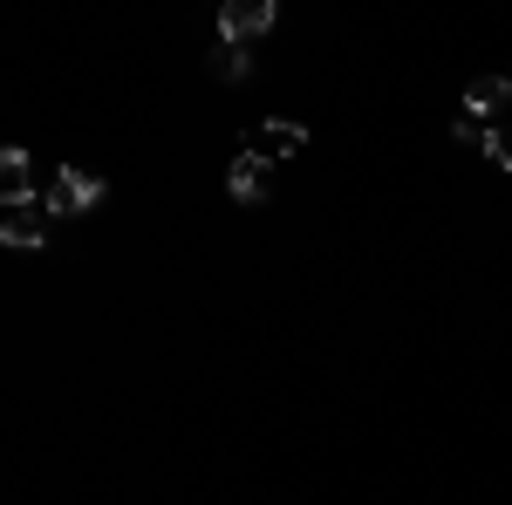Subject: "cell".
<instances>
[{
    "instance_id": "cell-1",
    "label": "cell",
    "mask_w": 512,
    "mask_h": 505,
    "mask_svg": "<svg viewBox=\"0 0 512 505\" xmlns=\"http://www.w3.org/2000/svg\"><path fill=\"white\" fill-rule=\"evenodd\" d=\"M103 198H110L103 178H89V171H76V164H62V171L48 178V198H41V205H48V219H82V212H96Z\"/></svg>"
},
{
    "instance_id": "cell-2",
    "label": "cell",
    "mask_w": 512,
    "mask_h": 505,
    "mask_svg": "<svg viewBox=\"0 0 512 505\" xmlns=\"http://www.w3.org/2000/svg\"><path fill=\"white\" fill-rule=\"evenodd\" d=\"M280 7L274 0H226L219 7V48H253L260 35H274Z\"/></svg>"
},
{
    "instance_id": "cell-3",
    "label": "cell",
    "mask_w": 512,
    "mask_h": 505,
    "mask_svg": "<svg viewBox=\"0 0 512 505\" xmlns=\"http://www.w3.org/2000/svg\"><path fill=\"white\" fill-rule=\"evenodd\" d=\"M301 144H308V123L267 117V123H253V130H246V144H239V151H253V157H267V164H280V157H294Z\"/></svg>"
},
{
    "instance_id": "cell-4",
    "label": "cell",
    "mask_w": 512,
    "mask_h": 505,
    "mask_svg": "<svg viewBox=\"0 0 512 505\" xmlns=\"http://www.w3.org/2000/svg\"><path fill=\"white\" fill-rule=\"evenodd\" d=\"M0 239H7L14 253H35V246H48V205H41V198H28V205H7Z\"/></svg>"
},
{
    "instance_id": "cell-5",
    "label": "cell",
    "mask_w": 512,
    "mask_h": 505,
    "mask_svg": "<svg viewBox=\"0 0 512 505\" xmlns=\"http://www.w3.org/2000/svg\"><path fill=\"white\" fill-rule=\"evenodd\" d=\"M0 198H7V205H28V198H35V157L21 151V144L0 151Z\"/></svg>"
},
{
    "instance_id": "cell-6",
    "label": "cell",
    "mask_w": 512,
    "mask_h": 505,
    "mask_svg": "<svg viewBox=\"0 0 512 505\" xmlns=\"http://www.w3.org/2000/svg\"><path fill=\"white\" fill-rule=\"evenodd\" d=\"M226 185H233V198L239 205H267V157H253V151H239L233 157V171H226Z\"/></svg>"
},
{
    "instance_id": "cell-7",
    "label": "cell",
    "mask_w": 512,
    "mask_h": 505,
    "mask_svg": "<svg viewBox=\"0 0 512 505\" xmlns=\"http://www.w3.org/2000/svg\"><path fill=\"white\" fill-rule=\"evenodd\" d=\"M512 103V76H478V82H465V110H472L485 130H492V117Z\"/></svg>"
},
{
    "instance_id": "cell-8",
    "label": "cell",
    "mask_w": 512,
    "mask_h": 505,
    "mask_svg": "<svg viewBox=\"0 0 512 505\" xmlns=\"http://www.w3.org/2000/svg\"><path fill=\"white\" fill-rule=\"evenodd\" d=\"M246 55H253V48H219V82H239V76H246Z\"/></svg>"
},
{
    "instance_id": "cell-9",
    "label": "cell",
    "mask_w": 512,
    "mask_h": 505,
    "mask_svg": "<svg viewBox=\"0 0 512 505\" xmlns=\"http://www.w3.org/2000/svg\"><path fill=\"white\" fill-rule=\"evenodd\" d=\"M485 157H492L499 171H512V130H492V137H485Z\"/></svg>"
},
{
    "instance_id": "cell-10",
    "label": "cell",
    "mask_w": 512,
    "mask_h": 505,
    "mask_svg": "<svg viewBox=\"0 0 512 505\" xmlns=\"http://www.w3.org/2000/svg\"><path fill=\"white\" fill-rule=\"evenodd\" d=\"M451 137H458V144H478V151H485V137H492V130H485L478 117H458V123H451Z\"/></svg>"
}]
</instances>
